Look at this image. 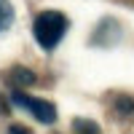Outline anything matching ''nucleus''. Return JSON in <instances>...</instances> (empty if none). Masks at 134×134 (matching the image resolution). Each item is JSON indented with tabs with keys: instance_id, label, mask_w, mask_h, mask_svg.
<instances>
[{
	"instance_id": "f257e3e1",
	"label": "nucleus",
	"mask_w": 134,
	"mask_h": 134,
	"mask_svg": "<svg viewBox=\"0 0 134 134\" xmlns=\"http://www.w3.org/2000/svg\"><path fill=\"white\" fill-rule=\"evenodd\" d=\"M64 32H67V16L62 14V11H54V8L38 14L35 24H32V35H35L38 46L43 51H54L62 43Z\"/></svg>"
},
{
	"instance_id": "f03ea898",
	"label": "nucleus",
	"mask_w": 134,
	"mask_h": 134,
	"mask_svg": "<svg viewBox=\"0 0 134 134\" xmlns=\"http://www.w3.org/2000/svg\"><path fill=\"white\" fill-rule=\"evenodd\" d=\"M11 102L24 107L32 113V118L40 121V124H54L57 121V107H54L51 102H46V99H35V97H27L24 91H14L11 94Z\"/></svg>"
},
{
	"instance_id": "7ed1b4c3",
	"label": "nucleus",
	"mask_w": 134,
	"mask_h": 134,
	"mask_svg": "<svg viewBox=\"0 0 134 134\" xmlns=\"http://www.w3.org/2000/svg\"><path fill=\"white\" fill-rule=\"evenodd\" d=\"M14 24V5L11 0H0V32H5Z\"/></svg>"
},
{
	"instance_id": "20e7f679",
	"label": "nucleus",
	"mask_w": 134,
	"mask_h": 134,
	"mask_svg": "<svg viewBox=\"0 0 134 134\" xmlns=\"http://www.w3.org/2000/svg\"><path fill=\"white\" fill-rule=\"evenodd\" d=\"M11 75H14V81H16L19 86H32V83L38 81V78L32 75V70H24V67H14Z\"/></svg>"
},
{
	"instance_id": "39448f33",
	"label": "nucleus",
	"mask_w": 134,
	"mask_h": 134,
	"mask_svg": "<svg viewBox=\"0 0 134 134\" xmlns=\"http://www.w3.org/2000/svg\"><path fill=\"white\" fill-rule=\"evenodd\" d=\"M8 134H30V131H27L24 126H11V129H8Z\"/></svg>"
}]
</instances>
